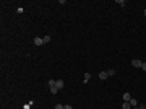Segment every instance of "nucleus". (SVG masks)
Segmentation results:
<instances>
[{
  "label": "nucleus",
  "instance_id": "nucleus-6",
  "mask_svg": "<svg viewBox=\"0 0 146 109\" xmlns=\"http://www.w3.org/2000/svg\"><path fill=\"white\" fill-rule=\"evenodd\" d=\"M107 77H109V75H107V72H101V73H99V78H101V80H107Z\"/></svg>",
  "mask_w": 146,
  "mask_h": 109
},
{
  "label": "nucleus",
  "instance_id": "nucleus-4",
  "mask_svg": "<svg viewBox=\"0 0 146 109\" xmlns=\"http://www.w3.org/2000/svg\"><path fill=\"white\" fill-rule=\"evenodd\" d=\"M122 98H123V101H125V103H128V101L131 99V94L127 91V93H123V96H122Z\"/></svg>",
  "mask_w": 146,
  "mask_h": 109
},
{
  "label": "nucleus",
  "instance_id": "nucleus-15",
  "mask_svg": "<svg viewBox=\"0 0 146 109\" xmlns=\"http://www.w3.org/2000/svg\"><path fill=\"white\" fill-rule=\"evenodd\" d=\"M63 109H73V108L70 106V104H65V106H63Z\"/></svg>",
  "mask_w": 146,
  "mask_h": 109
},
{
  "label": "nucleus",
  "instance_id": "nucleus-10",
  "mask_svg": "<svg viewBox=\"0 0 146 109\" xmlns=\"http://www.w3.org/2000/svg\"><path fill=\"white\" fill-rule=\"evenodd\" d=\"M42 41H44V44L50 42V36H44V37H42Z\"/></svg>",
  "mask_w": 146,
  "mask_h": 109
},
{
  "label": "nucleus",
  "instance_id": "nucleus-9",
  "mask_svg": "<svg viewBox=\"0 0 146 109\" xmlns=\"http://www.w3.org/2000/svg\"><path fill=\"white\" fill-rule=\"evenodd\" d=\"M47 85H49V88H54V86H55V80H49Z\"/></svg>",
  "mask_w": 146,
  "mask_h": 109
},
{
  "label": "nucleus",
  "instance_id": "nucleus-17",
  "mask_svg": "<svg viewBox=\"0 0 146 109\" xmlns=\"http://www.w3.org/2000/svg\"><path fill=\"white\" fill-rule=\"evenodd\" d=\"M131 109H140V108H138V106H136V108H131Z\"/></svg>",
  "mask_w": 146,
  "mask_h": 109
},
{
  "label": "nucleus",
  "instance_id": "nucleus-16",
  "mask_svg": "<svg viewBox=\"0 0 146 109\" xmlns=\"http://www.w3.org/2000/svg\"><path fill=\"white\" fill-rule=\"evenodd\" d=\"M141 68H143V70L146 72V62H143V67H141Z\"/></svg>",
  "mask_w": 146,
  "mask_h": 109
},
{
  "label": "nucleus",
  "instance_id": "nucleus-11",
  "mask_svg": "<svg viewBox=\"0 0 146 109\" xmlns=\"http://www.w3.org/2000/svg\"><path fill=\"white\" fill-rule=\"evenodd\" d=\"M107 75H109V77H114V75H115V70H114V68L107 70Z\"/></svg>",
  "mask_w": 146,
  "mask_h": 109
},
{
  "label": "nucleus",
  "instance_id": "nucleus-1",
  "mask_svg": "<svg viewBox=\"0 0 146 109\" xmlns=\"http://www.w3.org/2000/svg\"><path fill=\"white\" fill-rule=\"evenodd\" d=\"M131 65H133L135 68H141V67H143V62H141L140 59H133V60H131Z\"/></svg>",
  "mask_w": 146,
  "mask_h": 109
},
{
  "label": "nucleus",
  "instance_id": "nucleus-12",
  "mask_svg": "<svg viewBox=\"0 0 146 109\" xmlns=\"http://www.w3.org/2000/svg\"><path fill=\"white\" fill-rule=\"evenodd\" d=\"M50 93H52V94H57V93H58V88H57V86L50 88Z\"/></svg>",
  "mask_w": 146,
  "mask_h": 109
},
{
  "label": "nucleus",
  "instance_id": "nucleus-7",
  "mask_svg": "<svg viewBox=\"0 0 146 109\" xmlns=\"http://www.w3.org/2000/svg\"><path fill=\"white\" fill-rule=\"evenodd\" d=\"M128 103H130V104H131V108H136V106H138V101L135 99V98H131V99L128 101Z\"/></svg>",
  "mask_w": 146,
  "mask_h": 109
},
{
  "label": "nucleus",
  "instance_id": "nucleus-13",
  "mask_svg": "<svg viewBox=\"0 0 146 109\" xmlns=\"http://www.w3.org/2000/svg\"><path fill=\"white\" fill-rule=\"evenodd\" d=\"M117 3H119L120 7H125V0H117Z\"/></svg>",
  "mask_w": 146,
  "mask_h": 109
},
{
  "label": "nucleus",
  "instance_id": "nucleus-3",
  "mask_svg": "<svg viewBox=\"0 0 146 109\" xmlns=\"http://www.w3.org/2000/svg\"><path fill=\"white\" fill-rule=\"evenodd\" d=\"M33 42H34V46H42V44H44L42 37H34V41H33Z\"/></svg>",
  "mask_w": 146,
  "mask_h": 109
},
{
  "label": "nucleus",
  "instance_id": "nucleus-8",
  "mask_svg": "<svg viewBox=\"0 0 146 109\" xmlns=\"http://www.w3.org/2000/svg\"><path fill=\"white\" fill-rule=\"evenodd\" d=\"M122 109H131V104H130V103H125V101H123V106H122Z\"/></svg>",
  "mask_w": 146,
  "mask_h": 109
},
{
  "label": "nucleus",
  "instance_id": "nucleus-2",
  "mask_svg": "<svg viewBox=\"0 0 146 109\" xmlns=\"http://www.w3.org/2000/svg\"><path fill=\"white\" fill-rule=\"evenodd\" d=\"M55 86H57L58 90H62V88L65 86V82L63 80H55Z\"/></svg>",
  "mask_w": 146,
  "mask_h": 109
},
{
  "label": "nucleus",
  "instance_id": "nucleus-5",
  "mask_svg": "<svg viewBox=\"0 0 146 109\" xmlns=\"http://www.w3.org/2000/svg\"><path fill=\"white\" fill-rule=\"evenodd\" d=\"M89 80H91V73L86 72V73H84V80H83V83H88Z\"/></svg>",
  "mask_w": 146,
  "mask_h": 109
},
{
  "label": "nucleus",
  "instance_id": "nucleus-18",
  "mask_svg": "<svg viewBox=\"0 0 146 109\" xmlns=\"http://www.w3.org/2000/svg\"><path fill=\"white\" fill-rule=\"evenodd\" d=\"M145 16H146V10H145Z\"/></svg>",
  "mask_w": 146,
  "mask_h": 109
},
{
  "label": "nucleus",
  "instance_id": "nucleus-14",
  "mask_svg": "<svg viewBox=\"0 0 146 109\" xmlns=\"http://www.w3.org/2000/svg\"><path fill=\"white\" fill-rule=\"evenodd\" d=\"M55 109H63V104H55Z\"/></svg>",
  "mask_w": 146,
  "mask_h": 109
}]
</instances>
